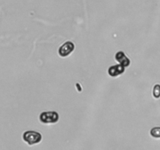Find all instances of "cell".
I'll return each instance as SVG.
<instances>
[{"label": "cell", "mask_w": 160, "mask_h": 150, "mask_svg": "<svg viewBox=\"0 0 160 150\" xmlns=\"http://www.w3.org/2000/svg\"><path fill=\"white\" fill-rule=\"evenodd\" d=\"M42 134L36 131H25L23 134V141L26 142L29 145L38 144L42 141Z\"/></svg>", "instance_id": "cell-1"}, {"label": "cell", "mask_w": 160, "mask_h": 150, "mask_svg": "<svg viewBox=\"0 0 160 150\" xmlns=\"http://www.w3.org/2000/svg\"><path fill=\"white\" fill-rule=\"evenodd\" d=\"M40 120L44 123H54L59 120V115L55 111L51 112H43L41 113Z\"/></svg>", "instance_id": "cell-2"}, {"label": "cell", "mask_w": 160, "mask_h": 150, "mask_svg": "<svg viewBox=\"0 0 160 150\" xmlns=\"http://www.w3.org/2000/svg\"><path fill=\"white\" fill-rule=\"evenodd\" d=\"M74 50V45L71 42H67L59 48V54L62 57L68 56Z\"/></svg>", "instance_id": "cell-3"}, {"label": "cell", "mask_w": 160, "mask_h": 150, "mask_svg": "<svg viewBox=\"0 0 160 150\" xmlns=\"http://www.w3.org/2000/svg\"><path fill=\"white\" fill-rule=\"evenodd\" d=\"M124 67H123L122 65H115L109 67L108 73L111 77H117L122 74L124 72Z\"/></svg>", "instance_id": "cell-4"}, {"label": "cell", "mask_w": 160, "mask_h": 150, "mask_svg": "<svg viewBox=\"0 0 160 150\" xmlns=\"http://www.w3.org/2000/svg\"><path fill=\"white\" fill-rule=\"evenodd\" d=\"M116 59L120 63V65H122L123 67H128L131 63V61L126 56V55L123 52H118L116 54Z\"/></svg>", "instance_id": "cell-5"}, {"label": "cell", "mask_w": 160, "mask_h": 150, "mask_svg": "<svg viewBox=\"0 0 160 150\" xmlns=\"http://www.w3.org/2000/svg\"><path fill=\"white\" fill-rule=\"evenodd\" d=\"M150 134L153 138H160V127H156V128H152L150 131Z\"/></svg>", "instance_id": "cell-6"}, {"label": "cell", "mask_w": 160, "mask_h": 150, "mask_svg": "<svg viewBox=\"0 0 160 150\" xmlns=\"http://www.w3.org/2000/svg\"><path fill=\"white\" fill-rule=\"evenodd\" d=\"M153 95L155 98H158L160 97V85L159 84H156L153 88Z\"/></svg>", "instance_id": "cell-7"}]
</instances>
